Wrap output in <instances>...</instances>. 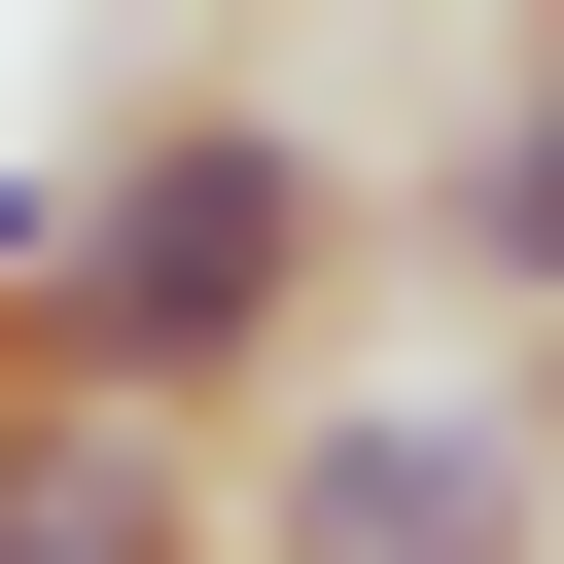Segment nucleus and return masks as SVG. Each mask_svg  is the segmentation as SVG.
<instances>
[{"instance_id": "1", "label": "nucleus", "mask_w": 564, "mask_h": 564, "mask_svg": "<svg viewBox=\"0 0 564 564\" xmlns=\"http://www.w3.org/2000/svg\"><path fill=\"white\" fill-rule=\"evenodd\" d=\"M352 141L317 106H247V70H141L106 141H70V247H35V317L0 352H70V388H141V423H282L317 388V317H352Z\"/></svg>"}, {"instance_id": "4", "label": "nucleus", "mask_w": 564, "mask_h": 564, "mask_svg": "<svg viewBox=\"0 0 564 564\" xmlns=\"http://www.w3.org/2000/svg\"><path fill=\"white\" fill-rule=\"evenodd\" d=\"M423 247H458L494 317H564V35H529V70L458 106V176H423Z\"/></svg>"}, {"instance_id": "3", "label": "nucleus", "mask_w": 564, "mask_h": 564, "mask_svg": "<svg viewBox=\"0 0 564 564\" xmlns=\"http://www.w3.org/2000/svg\"><path fill=\"white\" fill-rule=\"evenodd\" d=\"M0 564H247V423H141V388L0 352Z\"/></svg>"}, {"instance_id": "2", "label": "nucleus", "mask_w": 564, "mask_h": 564, "mask_svg": "<svg viewBox=\"0 0 564 564\" xmlns=\"http://www.w3.org/2000/svg\"><path fill=\"white\" fill-rule=\"evenodd\" d=\"M247 564H564V423H529V352L494 388H282L247 423Z\"/></svg>"}]
</instances>
